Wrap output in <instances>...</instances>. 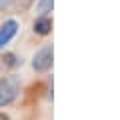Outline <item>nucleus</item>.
<instances>
[{
	"label": "nucleus",
	"instance_id": "nucleus-1",
	"mask_svg": "<svg viewBox=\"0 0 120 120\" xmlns=\"http://www.w3.org/2000/svg\"><path fill=\"white\" fill-rule=\"evenodd\" d=\"M20 92V84H18L16 76H4L0 80V106H6V104L14 102Z\"/></svg>",
	"mask_w": 120,
	"mask_h": 120
},
{
	"label": "nucleus",
	"instance_id": "nucleus-3",
	"mask_svg": "<svg viewBox=\"0 0 120 120\" xmlns=\"http://www.w3.org/2000/svg\"><path fill=\"white\" fill-rule=\"evenodd\" d=\"M16 32H18V22L16 20H6L4 24L0 26V50L16 36Z\"/></svg>",
	"mask_w": 120,
	"mask_h": 120
},
{
	"label": "nucleus",
	"instance_id": "nucleus-7",
	"mask_svg": "<svg viewBox=\"0 0 120 120\" xmlns=\"http://www.w3.org/2000/svg\"><path fill=\"white\" fill-rule=\"evenodd\" d=\"M0 120H10L8 114H4V112H0Z\"/></svg>",
	"mask_w": 120,
	"mask_h": 120
},
{
	"label": "nucleus",
	"instance_id": "nucleus-6",
	"mask_svg": "<svg viewBox=\"0 0 120 120\" xmlns=\"http://www.w3.org/2000/svg\"><path fill=\"white\" fill-rule=\"evenodd\" d=\"M12 6V0H0V10H6Z\"/></svg>",
	"mask_w": 120,
	"mask_h": 120
},
{
	"label": "nucleus",
	"instance_id": "nucleus-5",
	"mask_svg": "<svg viewBox=\"0 0 120 120\" xmlns=\"http://www.w3.org/2000/svg\"><path fill=\"white\" fill-rule=\"evenodd\" d=\"M52 4H54V0H40L36 8H38V12L44 16L46 12H50V10H52Z\"/></svg>",
	"mask_w": 120,
	"mask_h": 120
},
{
	"label": "nucleus",
	"instance_id": "nucleus-2",
	"mask_svg": "<svg viewBox=\"0 0 120 120\" xmlns=\"http://www.w3.org/2000/svg\"><path fill=\"white\" fill-rule=\"evenodd\" d=\"M52 58H54V50H52V44L42 46L32 58V68L36 72H46L52 68Z\"/></svg>",
	"mask_w": 120,
	"mask_h": 120
},
{
	"label": "nucleus",
	"instance_id": "nucleus-4",
	"mask_svg": "<svg viewBox=\"0 0 120 120\" xmlns=\"http://www.w3.org/2000/svg\"><path fill=\"white\" fill-rule=\"evenodd\" d=\"M50 28H52V20L46 18V16H40L38 20L34 22V32L40 34V36H46L48 32H50Z\"/></svg>",
	"mask_w": 120,
	"mask_h": 120
}]
</instances>
